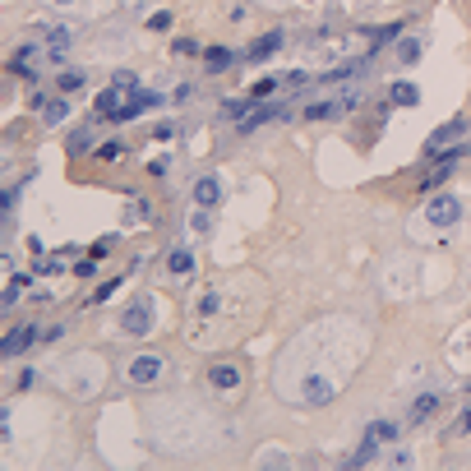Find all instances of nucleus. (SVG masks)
Instances as JSON below:
<instances>
[{
    "mask_svg": "<svg viewBox=\"0 0 471 471\" xmlns=\"http://www.w3.org/2000/svg\"><path fill=\"white\" fill-rule=\"evenodd\" d=\"M397 60H402V65L420 60V37H402V46H397Z\"/></svg>",
    "mask_w": 471,
    "mask_h": 471,
    "instance_id": "obj_20",
    "label": "nucleus"
},
{
    "mask_svg": "<svg viewBox=\"0 0 471 471\" xmlns=\"http://www.w3.org/2000/svg\"><path fill=\"white\" fill-rule=\"evenodd\" d=\"M361 107V93L351 88V93H342V98H324V102H310L305 116L310 121H338V116H347V111Z\"/></svg>",
    "mask_w": 471,
    "mask_h": 471,
    "instance_id": "obj_3",
    "label": "nucleus"
},
{
    "mask_svg": "<svg viewBox=\"0 0 471 471\" xmlns=\"http://www.w3.org/2000/svg\"><path fill=\"white\" fill-rule=\"evenodd\" d=\"M33 338H37V329H28V324H23V329H10V333H5V356L28 351V347H33Z\"/></svg>",
    "mask_w": 471,
    "mask_h": 471,
    "instance_id": "obj_9",
    "label": "nucleus"
},
{
    "mask_svg": "<svg viewBox=\"0 0 471 471\" xmlns=\"http://www.w3.org/2000/svg\"><path fill=\"white\" fill-rule=\"evenodd\" d=\"M365 65H370V60H351V65H338V69H329V74L319 79V84H347V79L365 74Z\"/></svg>",
    "mask_w": 471,
    "mask_h": 471,
    "instance_id": "obj_12",
    "label": "nucleus"
},
{
    "mask_svg": "<svg viewBox=\"0 0 471 471\" xmlns=\"http://www.w3.org/2000/svg\"><path fill=\"white\" fill-rule=\"evenodd\" d=\"M338 379H324V374H305V384H300V402H310V406H319V402H333L338 397Z\"/></svg>",
    "mask_w": 471,
    "mask_h": 471,
    "instance_id": "obj_4",
    "label": "nucleus"
},
{
    "mask_svg": "<svg viewBox=\"0 0 471 471\" xmlns=\"http://www.w3.org/2000/svg\"><path fill=\"white\" fill-rule=\"evenodd\" d=\"M93 268H98V263H93V254H88L84 263H74V273H79V277H93Z\"/></svg>",
    "mask_w": 471,
    "mask_h": 471,
    "instance_id": "obj_30",
    "label": "nucleus"
},
{
    "mask_svg": "<svg viewBox=\"0 0 471 471\" xmlns=\"http://www.w3.org/2000/svg\"><path fill=\"white\" fill-rule=\"evenodd\" d=\"M148 28H153V33H162V28H171V14H166V10L148 14Z\"/></svg>",
    "mask_w": 471,
    "mask_h": 471,
    "instance_id": "obj_25",
    "label": "nucleus"
},
{
    "mask_svg": "<svg viewBox=\"0 0 471 471\" xmlns=\"http://www.w3.org/2000/svg\"><path fill=\"white\" fill-rule=\"evenodd\" d=\"M467 430H471V402L462 406V416H458V434H467Z\"/></svg>",
    "mask_w": 471,
    "mask_h": 471,
    "instance_id": "obj_29",
    "label": "nucleus"
},
{
    "mask_svg": "<svg viewBox=\"0 0 471 471\" xmlns=\"http://www.w3.org/2000/svg\"><path fill=\"white\" fill-rule=\"evenodd\" d=\"M204 60H208V69H227L236 55H231L227 46H208V51H204Z\"/></svg>",
    "mask_w": 471,
    "mask_h": 471,
    "instance_id": "obj_19",
    "label": "nucleus"
},
{
    "mask_svg": "<svg viewBox=\"0 0 471 471\" xmlns=\"http://www.w3.org/2000/svg\"><path fill=\"white\" fill-rule=\"evenodd\" d=\"M125 93H134V88H121V84H111L107 93H98V102H93V111H98V116H107V121H111V116H116V111H121L125 102H130V98H125Z\"/></svg>",
    "mask_w": 471,
    "mask_h": 471,
    "instance_id": "obj_7",
    "label": "nucleus"
},
{
    "mask_svg": "<svg viewBox=\"0 0 471 471\" xmlns=\"http://www.w3.org/2000/svg\"><path fill=\"white\" fill-rule=\"evenodd\" d=\"M55 5H74V0H55Z\"/></svg>",
    "mask_w": 471,
    "mask_h": 471,
    "instance_id": "obj_31",
    "label": "nucleus"
},
{
    "mask_svg": "<svg viewBox=\"0 0 471 471\" xmlns=\"http://www.w3.org/2000/svg\"><path fill=\"white\" fill-rule=\"evenodd\" d=\"M153 319H157V310H153V296H139V300H130V305H125V314H121V329L130 333V338H148V333H153Z\"/></svg>",
    "mask_w": 471,
    "mask_h": 471,
    "instance_id": "obj_1",
    "label": "nucleus"
},
{
    "mask_svg": "<svg viewBox=\"0 0 471 471\" xmlns=\"http://www.w3.org/2000/svg\"><path fill=\"white\" fill-rule=\"evenodd\" d=\"M65 46H69V28H55V33H46V51H51V60L65 51Z\"/></svg>",
    "mask_w": 471,
    "mask_h": 471,
    "instance_id": "obj_21",
    "label": "nucleus"
},
{
    "mask_svg": "<svg viewBox=\"0 0 471 471\" xmlns=\"http://www.w3.org/2000/svg\"><path fill=\"white\" fill-rule=\"evenodd\" d=\"M273 88H277V79H259V84H254V98H268Z\"/></svg>",
    "mask_w": 471,
    "mask_h": 471,
    "instance_id": "obj_27",
    "label": "nucleus"
},
{
    "mask_svg": "<svg viewBox=\"0 0 471 471\" xmlns=\"http://www.w3.org/2000/svg\"><path fill=\"white\" fill-rule=\"evenodd\" d=\"M157 374H162V356H134L130 370H125V379L139 384V388H148V384H157Z\"/></svg>",
    "mask_w": 471,
    "mask_h": 471,
    "instance_id": "obj_5",
    "label": "nucleus"
},
{
    "mask_svg": "<svg viewBox=\"0 0 471 471\" xmlns=\"http://www.w3.org/2000/svg\"><path fill=\"white\" fill-rule=\"evenodd\" d=\"M277 116H282V107H259L254 116H245V121H241V134H250L254 125H263V121H277Z\"/></svg>",
    "mask_w": 471,
    "mask_h": 471,
    "instance_id": "obj_18",
    "label": "nucleus"
},
{
    "mask_svg": "<svg viewBox=\"0 0 471 471\" xmlns=\"http://www.w3.org/2000/svg\"><path fill=\"white\" fill-rule=\"evenodd\" d=\"M208 379H213V388H236L241 384V370H236V365H213Z\"/></svg>",
    "mask_w": 471,
    "mask_h": 471,
    "instance_id": "obj_14",
    "label": "nucleus"
},
{
    "mask_svg": "<svg viewBox=\"0 0 471 471\" xmlns=\"http://www.w3.org/2000/svg\"><path fill=\"white\" fill-rule=\"evenodd\" d=\"M365 439H374V444H393L397 439V420H370Z\"/></svg>",
    "mask_w": 471,
    "mask_h": 471,
    "instance_id": "obj_16",
    "label": "nucleus"
},
{
    "mask_svg": "<svg viewBox=\"0 0 471 471\" xmlns=\"http://www.w3.org/2000/svg\"><path fill=\"white\" fill-rule=\"evenodd\" d=\"M388 467H416V458H411V453H393V458H388Z\"/></svg>",
    "mask_w": 471,
    "mask_h": 471,
    "instance_id": "obj_28",
    "label": "nucleus"
},
{
    "mask_svg": "<svg viewBox=\"0 0 471 471\" xmlns=\"http://www.w3.org/2000/svg\"><path fill=\"white\" fill-rule=\"evenodd\" d=\"M273 51H282V33H263L245 55H250V60H263V55H273Z\"/></svg>",
    "mask_w": 471,
    "mask_h": 471,
    "instance_id": "obj_13",
    "label": "nucleus"
},
{
    "mask_svg": "<svg viewBox=\"0 0 471 471\" xmlns=\"http://www.w3.org/2000/svg\"><path fill=\"white\" fill-rule=\"evenodd\" d=\"M425 222H430V227H458V222H462V199L449 194V190L434 194L425 204Z\"/></svg>",
    "mask_w": 471,
    "mask_h": 471,
    "instance_id": "obj_2",
    "label": "nucleus"
},
{
    "mask_svg": "<svg viewBox=\"0 0 471 471\" xmlns=\"http://www.w3.org/2000/svg\"><path fill=\"white\" fill-rule=\"evenodd\" d=\"M218 199H222V180H218V175H199V180H194V204H199V208H213Z\"/></svg>",
    "mask_w": 471,
    "mask_h": 471,
    "instance_id": "obj_8",
    "label": "nucleus"
},
{
    "mask_svg": "<svg viewBox=\"0 0 471 471\" xmlns=\"http://www.w3.org/2000/svg\"><path fill=\"white\" fill-rule=\"evenodd\" d=\"M213 227V218H208V208H194V218H190V231H194V236H204V231Z\"/></svg>",
    "mask_w": 471,
    "mask_h": 471,
    "instance_id": "obj_23",
    "label": "nucleus"
},
{
    "mask_svg": "<svg viewBox=\"0 0 471 471\" xmlns=\"http://www.w3.org/2000/svg\"><path fill=\"white\" fill-rule=\"evenodd\" d=\"M65 116H69V102L65 98H51V102H42V125H65Z\"/></svg>",
    "mask_w": 471,
    "mask_h": 471,
    "instance_id": "obj_10",
    "label": "nucleus"
},
{
    "mask_svg": "<svg viewBox=\"0 0 471 471\" xmlns=\"http://www.w3.org/2000/svg\"><path fill=\"white\" fill-rule=\"evenodd\" d=\"M79 84H84V74H79V69H65V74H60V93H74Z\"/></svg>",
    "mask_w": 471,
    "mask_h": 471,
    "instance_id": "obj_24",
    "label": "nucleus"
},
{
    "mask_svg": "<svg viewBox=\"0 0 471 471\" xmlns=\"http://www.w3.org/2000/svg\"><path fill=\"white\" fill-rule=\"evenodd\" d=\"M190 268H194V259H190L185 250H175V254H171V273H175V277H185Z\"/></svg>",
    "mask_w": 471,
    "mask_h": 471,
    "instance_id": "obj_22",
    "label": "nucleus"
},
{
    "mask_svg": "<svg viewBox=\"0 0 471 471\" xmlns=\"http://www.w3.org/2000/svg\"><path fill=\"white\" fill-rule=\"evenodd\" d=\"M121 153H125L121 143H102V148H98V157H102V162H116V157H121Z\"/></svg>",
    "mask_w": 471,
    "mask_h": 471,
    "instance_id": "obj_26",
    "label": "nucleus"
},
{
    "mask_svg": "<svg viewBox=\"0 0 471 471\" xmlns=\"http://www.w3.org/2000/svg\"><path fill=\"white\" fill-rule=\"evenodd\" d=\"M379 449H384V444H374V439H361V449L347 458V467H370V462L379 458Z\"/></svg>",
    "mask_w": 471,
    "mask_h": 471,
    "instance_id": "obj_15",
    "label": "nucleus"
},
{
    "mask_svg": "<svg viewBox=\"0 0 471 471\" xmlns=\"http://www.w3.org/2000/svg\"><path fill=\"white\" fill-rule=\"evenodd\" d=\"M434 406H439V393H420L416 402H411V416H406V420H411V425H420V420L434 416Z\"/></svg>",
    "mask_w": 471,
    "mask_h": 471,
    "instance_id": "obj_11",
    "label": "nucleus"
},
{
    "mask_svg": "<svg viewBox=\"0 0 471 471\" xmlns=\"http://www.w3.org/2000/svg\"><path fill=\"white\" fill-rule=\"evenodd\" d=\"M462 134H467V125H462V121H449V125H439V130H434V134H430V139H425V157L444 153V148H449L453 139H462Z\"/></svg>",
    "mask_w": 471,
    "mask_h": 471,
    "instance_id": "obj_6",
    "label": "nucleus"
},
{
    "mask_svg": "<svg viewBox=\"0 0 471 471\" xmlns=\"http://www.w3.org/2000/svg\"><path fill=\"white\" fill-rule=\"evenodd\" d=\"M388 98H393L397 107H416V102H420V93H416V84H406V79H397Z\"/></svg>",
    "mask_w": 471,
    "mask_h": 471,
    "instance_id": "obj_17",
    "label": "nucleus"
}]
</instances>
